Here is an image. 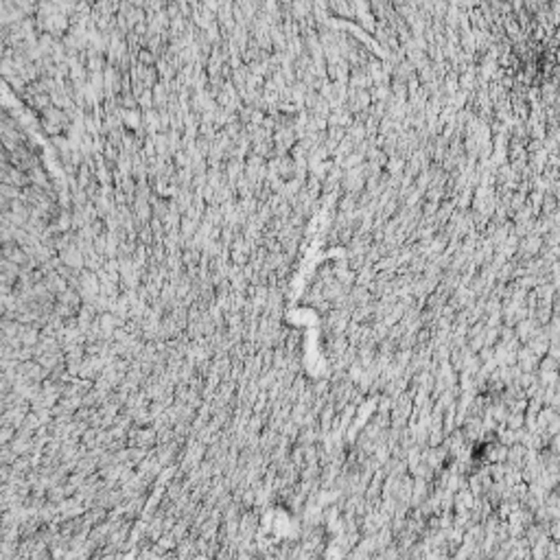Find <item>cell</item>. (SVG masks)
Wrapping results in <instances>:
<instances>
[]
</instances>
